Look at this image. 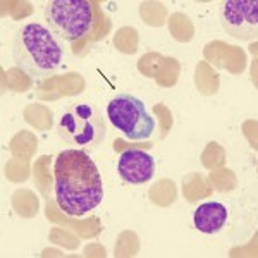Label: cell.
Instances as JSON below:
<instances>
[{
  "mask_svg": "<svg viewBox=\"0 0 258 258\" xmlns=\"http://www.w3.org/2000/svg\"><path fill=\"white\" fill-rule=\"evenodd\" d=\"M43 19L55 36L78 41L93 30V4L88 0H50L43 6Z\"/></svg>",
  "mask_w": 258,
  "mask_h": 258,
  "instance_id": "obj_4",
  "label": "cell"
},
{
  "mask_svg": "<svg viewBox=\"0 0 258 258\" xmlns=\"http://www.w3.org/2000/svg\"><path fill=\"white\" fill-rule=\"evenodd\" d=\"M57 133L64 143L85 152H95L105 140L107 126L97 107L88 102H76L60 115Z\"/></svg>",
  "mask_w": 258,
  "mask_h": 258,
  "instance_id": "obj_3",
  "label": "cell"
},
{
  "mask_svg": "<svg viewBox=\"0 0 258 258\" xmlns=\"http://www.w3.org/2000/svg\"><path fill=\"white\" fill-rule=\"evenodd\" d=\"M227 209L220 202H205L193 214V224L203 234H215L227 224Z\"/></svg>",
  "mask_w": 258,
  "mask_h": 258,
  "instance_id": "obj_8",
  "label": "cell"
},
{
  "mask_svg": "<svg viewBox=\"0 0 258 258\" xmlns=\"http://www.w3.org/2000/svg\"><path fill=\"white\" fill-rule=\"evenodd\" d=\"M220 24L229 36L243 41L258 38V0H226L220 6Z\"/></svg>",
  "mask_w": 258,
  "mask_h": 258,
  "instance_id": "obj_6",
  "label": "cell"
},
{
  "mask_svg": "<svg viewBox=\"0 0 258 258\" xmlns=\"http://www.w3.org/2000/svg\"><path fill=\"white\" fill-rule=\"evenodd\" d=\"M155 159L141 148H129L119 157L117 172L127 184L141 186L152 181L155 176Z\"/></svg>",
  "mask_w": 258,
  "mask_h": 258,
  "instance_id": "obj_7",
  "label": "cell"
},
{
  "mask_svg": "<svg viewBox=\"0 0 258 258\" xmlns=\"http://www.w3.org/2000/svg\"><path fill=\"white\" fill-rule=\"evenodd\" d=\"M110 124L131 141H143L152 136L155 119L145 107L143 100L131 93H119L107 105Z\"/></svg>",
  "mask_w": 258,
  "mask_h": 258,
  "instance_id": "obj_5",
  "label": "cell"
},
{
  "mask_svg": "<svg viewBox=\"0 0 258 258\" xmlns=\"http://www.w3.org/2000/svg\"><path fill=\"white\" fill-rule=\"evenodd\" d=\"M64 50L41 23H26L12 40V62L33 80H47L60 69Z\"/></svg>",
  "mask_w": 258,
  "mask_h": 258,
  "instance_id": "obj_2",
  "label": "cell"
},
{
  "mask_svg": "<svg viewBox=\"0 0 258 258\" xmlns=\"http://www.w3.org/2000/svg\"><path fill=\"white\" fill-rule=\"evenodd\" d=\"M53 191L62 212L83 217L102 203L103 181L95 162L85 150H64L53 164Z\"/></svg>",
  "mask_w": 258,
  "mask_h": 258,
  "instance_id": "obj_1",
  "label": "cell"
}]
</instances>
